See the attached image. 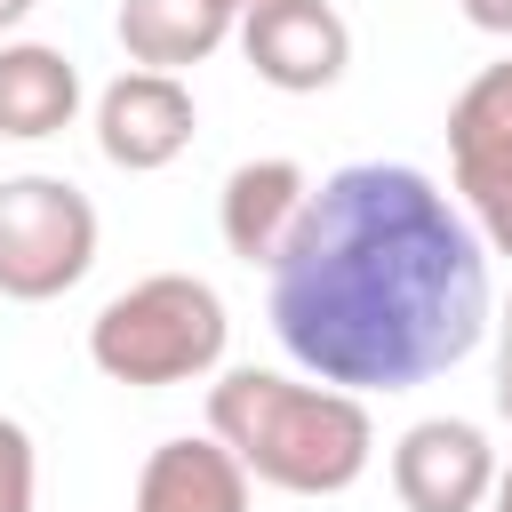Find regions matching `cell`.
<instances>
[{"label": "cell", "mask_w": 512, "mask_h": 512, "mask_svg": "<svg viewBox=\"0 0 512 512\" xmlns=\"http://www.w3.org/2000/svg\"><path fill=\"white\" fill-rule=\"evenodd\" d=\"M272 336L336 392L432 384L488 336V248L424 168L352 160L272 256Z\"/></svg>", "instance_id": "obj_1"}, {"label": "cell", "mask_w": 512, "mask_h": 512, "mask_svg": "<svg viewBox=\"0 0 512 512\" xmlns=\"http://www.w3.org/2000/svg\"><path fill=\"white\" fill-rule=\"evenodd\" d=\"M208 440L264 488L280 496H344L368 456L376 424L360 392L336 384H296L280 368H232L208 384Z\"/></svg>", "instance_id": "obj_2"}, {"label": "cell", "mask_w": 512, "mask_h": 512, "mask_svg": "<svg viewBox=\"0 0 512 512\" xmlns=\"http://www.w3.org/2000/svg\"><path fill=\"white\" fill-rule=\"evenodd\" d=\"M224 296L192 272H152L136 288H120L96 320H88V360L112 384L160 392V384H192L224 360Z\"/></svg>", "instance_id": "obj_3"}, {"label": "cell", "mask_w": 512, "mask_h": 512, "mask_svg": "<svg viewBox=\"0 0 512 512\" xmlns=\"http://www.w3.org/2000/svg\"><path fill=\"white\" fill-rule=\"evenodd\" d=\"M96 264V208L64 176H0V296L48 304Z\"/></svg>", "instance_id": "obj_4"}, {"label": "cell", "mask_w": 512, "mask_h": 512, "mask_svg": "<svg viewBox=\"0 0 512 512\" xmlns=\"http://www.w3.org/2000/svg\"><path fill=\"white\" fill-rule=\"evenodd\" d=\"M232 32H240L248 72L280 96H320L352 64V24L328 0H248Z\"/></svg>", "instance_id": "obj_5"}, {"label": "cell", "mask_w": 512, "mask_h": 512, "mask_svg": "<svg viewBox=\"0 0 512 512\" xmlns=\"http://www.w3.org/2000/svg\"><path fill=\"white\" fill-rule=\"evenodd\" d=\"M496 488V448L464 416H424L392 448V496L408 512H480Z\"/></svg>", "instance_id": "obj_6"}, {"label": "cell", "mask_w": 512, "mask_h": 512, "mask_svg": "<svg viewBox=\"0 0 512 512\" xmlns=\"http://www.w3.org/2000/svg\"><path fill=\"white\" fill-rule=\"evenodd\" d=\"M192 88L176 72H120L104 96H96V152L128 176H152L168 168L184 144H192Z\"/></svg>", "instance_id": "obj_7"}, {"label": "cell", "mask_w": 512, "mask_h": 512, "mask_svg": "<svg viewBox=\"0 0 512 512\" xmlns=\"http://www.w3.org/2000/svg\"><path fill=\"white\" fill-rule=\"evenodd\" d=\"M304 200H312V184H304L296 160H280V152H272V160H240V168L224 176V200H216L224 248H232L240 264H264V272H272V256H280V240L296 232Z\"/></svg>", "instance_id": "obj_8"}, {"label": "cell", "mask_w": 512, "mask_h": 512, "mask_svg": "<svg viewBox=\"0 0 512 512\" xmlns=\"http://www.w3.org/2000/svg\"><path fill=\"white\" fill-rule=\"evenodd\" d=\"M240 24V0H120L112 32L136 72H184L208 64Z\"/></svg>", "instance_id": "obj_9"}, {"label": "cell", "mask_w": 512, "mask_h": 512, "mask_svg": "<svg viewBox=\"0 0 512 512\" xmlns=\"http://www.w3.org/2000/svg\"><path fill=\"white\" fill-rule=\"evenodd\" d=\"M80 112V64L48 40H0V136L40 144L72 128Z\"/></svg>", "instance_id": "obj_10"}, {"label": "cell", "mask_w": 512, "mask_h": 512, "mask_svg": "<svg viewBox=\"0 0 512 512\" xmlns=\"http://www.w3.org/2000/svg\"><path fill=\"white\" fill-rule=\"evenodd\" d=\"M448 168L464 200L488 184H512V56L472 72L464 96L448 104Z\"/></svg>", "instance_id": "obj_11"}, {"label": "cell", "mask_w": 512, "mask_h": 512, "mask_svg": "<svg viewBox=\"0 0 512 512\" xmlns=\"http://www.w3.org/2000/svg\"><path fill=\"white\" fill-rule=\"evenodd\" d=\"M136 512H248V472L216 440H160L136 472Z\"/></svg>", "instance_id": "obj_12"}, {"label": "cell", "mask_w": 512, "mask_h": 512, "mask_svg": "<svg viewBox=\"0 0 512 512\" xmlns=\"http://www.w3.org/2000/svg\"><path fill=\"white\" fill-rule=\"evenodd\" d=\"M40 464H32V432L16 416H0V512H32Z\"/></svg>", "instance_id": "obj_13"}, {"label": "cell", "mask_w": 512, "mask_h": 512, "mask_svg": "<svg viewBox=\"0 0 512 512\" xmlns=\"http://www.w3.org/2000/svg\"><path fill=\"white\" fill-rule=\"evenodd\" d=\"M464 224L480 232V248H488V256H512V184L472 192V200H464Z\"/></svg>", "instance_id": "obj_14"}, {"label": "cell", "mask_w": 512, "mask_h": 512, "mask_svg": "<svg viewBox=\"0 0 512 512\" xmlns=\"http://www.w3.org/2000/svg\"><path fill=\"white\" fill-rule=\"evenodd\" d=\"M496 416L512 424V304L496 312Z\"/></svg>", "instance_id": "obj_15"}, {"label": "cell", "mask_w": 512, "mask_h": 512, "mask_svg": "<svg viewBox=\"0 0 512 512\" xmlns=\"http://www.w3.org/2000/svg\"><path fill=\"white\" fill-rule=\"evenodd\" d=\"M464 16H472L480 32H512V0H464Z\"/></svg>", "instance_id": "obj_16"}, {"label": "cell", "mask_w": 512, "mask_h": 512, "mask_svg": "<svg viewBox=\"0 0 512 512\" xmlns=\"http://www.w3.org/2000/svg\"><path fill=\"white\" fill-rule=\"evenodd\" d=\"M32 8H40V0H0V32H16V24L32 16Z\"/></svg>", "instance_id": "obj_17"}, {"label": "cell", "mask_w": 512, "mask_h": 512, "mask_svg": "<svg viewBox=\"0 0 512 512\" xmlns=\"http://www.w3.org/2000/svg\"><path fill=\"white\" fill-rule=\"evenodd\" d=\"M488 504H496V512H512V464H496V488H488Z\"/></svg>", "instance_id": "obj_18"}, {"label": "cell", "mask_w": 512, "mask_h": 512, "mask_svg": "<svg viewBox=\"0 0 512 512\" xmlns=\"http://www.w3.org/2000/svg\"><path fill=\"white\" fill-rule=\"evenodd\" d=\"M240 8H248V0H240Z\"/></svg>", "instance_id": "obj_19"}]
</instances>
